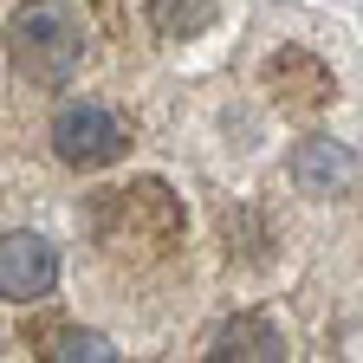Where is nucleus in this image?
<instances>
[{
  "instance_id": "1",
  "label": "nucleus",
  "mask_w": 363,
  "mask_h": 363,
  "mask_svg": "<svg viewBox=\"0 0 363 363\" xmlns=\"http://www.w3.org/2000/svg\"><path fill=\"white\" fill-rule=\"evenodd\" d=\"M91 234L111 259H130V266H162L182 234H189V214L169 195V182L143 175V182H123V189H98L91 201Z\"/></svg>"
},
{
  "instance_id": "2",
  "label": "nucleus",
  "mask_w": 363,
  "mask_h": 363,
  "mask_svg": "<svg viewBox=\"0 0 363 363\" xmlns=\"http://www.w3.org/2000/svg\"><path fill=\"white\" fill-rule=\"evenodd\" d=\"M7 65H13V78H26L39 91L72 84L84 65V20L65 0H26L7 20Z\"/></svg>"
},
{
  "instance_id": "3",
  "label": "nucleus",
  "mask_w": 363,
  "mask_h": 363,
  "mask_svg": "<svg viewBox=\"0 0 363 363\" xmlns=\"http://www.w3.org/2000/svg\"><path fill=\"white\" fill-rule=\"evenodd\" d=\"M52 156L65 169H111L130 156V123L98 98H72L52 111Z\"/></svg>"
},
{
  "instance_id": "4",
  "label": "nucleus",
  "mask_w": 363,
  "mask_h": 363,
  "mask_svg": "<svg viewBox=\"0 0 363 363\" xmlns=\"http://www.w3.org/2000/svg\"><path fill=\"white\" fill-rule=\"evenodd\" d=\"M266 91H272V104L292 111V117H311V111H325L337 98V78L331 65L305 52V45H279V52L266 59Z\"/></svg>"
},
{
  "instance_id": "5",
  "label": "nucleus",
  "mask_w": 363,
  "mask_h": 363,
  "mask_svg": "<svg viewBox=\"0 0 363 363\" xmlns=\"http://www.w3.org/2000/svg\"><path fill=\"white\" fill-rule=\"evenodd\" d=\"M59 286V247L39 234H0V298L33 305Z\"/></svg>"
},
{
  "instance_id": "6",
  "label": "nucleus",
  "mask_w": 363,
  "mask_h": 363,
  "mask_svg": "<svg viewBox=\"0 0 363 363\" xmlns=\"http://www.w3.org/2000/svg\"><path fill=\"white\" fill-rule=\"evenodd\" d=\"M292 182H298V195H344L357 182V156L331 136H305L292 150Z\"/></svg>"
},
{
  "instance_id": "7",
  "label": "nucleus",
  "mask_w": 363,
  "mask_h": 363,
  "mask_svg": "<svg viewBox=\"0 0 363 363\" xmlns=\"http://www.w3.org/2000/svg\"><path fill=\"white\" fill-rule=\"evenodd\" d=\"M201 357H214V363H279L286 357V337L266 325V318H253V311H240V318H227V325L201 344Z\"/></svg>"
},
{
  "instance_id": "8",
  "label": "nucleus",
  "mask_w": 363,
  "mask_h": 363,
  "mask_svg": "<svg viewBox=\"0 0 363 363\" xmlns=\"http://www.w3.org/2000/svg\"><path fill=\"white\" fill-rule=\"evenodd\" d=\"M220 20V0H150V26L162 39H195Z\"/></svg>"
},
{
  "instance_id": "9",
  "label": "nucleus",
  "mask_w": 363,
  "mask_h": 363,
  "mask_svg": "<svg viewBox=\"0 0 363 363\" xmlns=\"http://www.w3.org/2000/svg\"><path fill=\"white\" fill-rule=\"evenodd\" d=\"M39 357H59V363H111V337L104 331H78V325H52V331H39Z\"/></svg>"
}]
</instances>
